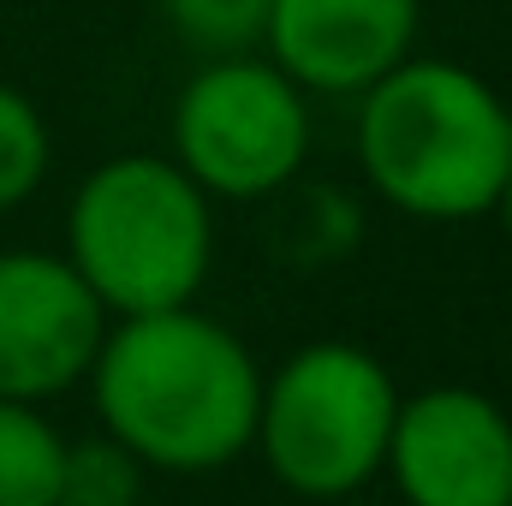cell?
Masks as SVG:
<instances>
[{
    "instance_id": "obj_12",
    "label": "cell",
    "mask_w": 512,
    "mask_h": 506,
    "mask_svg": "<svg viewBox=\"0 0 512 506\" xmlns=\"http://www.w3.org/2000/svg\"><path fill=\"white\" fill-rule=\"evenodd\" d=\"M149 483V465L120 447L108 429L96 435H66V465H60V506H137Z\"/></svg>"
},
{
    "instance_id": "obj_14",
    "label": "cell",
    "mask_w": 512,
    "mask_h": 506,
    "mask_svg": "<svg viewBox=\"0 0 512 506\" xmlns=\"http://www.w3.org/2000/svg\"><path fill=\"white\" fill-rule=\"evenodd\" d=\"M501 227H507V239H512V167H507V179H501V197H495V209H489Z\"/></svg>"
},
{
    "instance_id": "obj_4",
    "label": "cell",
    "mask_w": 512,
    "mask_h": 506,
    "mask_svg": "<svg viewBox=\"0 0 512 506\" xmlns=\"http://www.w3.org/2000/svg\"><path fill=\"white\" fill-rule=\"evenodd\" d=\"M393 411L399 381L370 346L304 340L262 370L251 453L292 501H352L382 477Z\"/></svg>"
},
{
    "instance_id": "obj_13",
    "label": "cell",
    "mask_w": 512,
    "mask_h": 506,
    "mask_svg": "<svg viewBox=\"0 0 512 506\" xmlns=\"http://www.w3.org/2000/svg\"><path fill=\"white\" fill-rule=\"evenodd\" d=\"M155 6H161L167 30L209 60V54H251V48H262V24H268L274 0H155Z\"/></svg>"
},
{
    "instance_id": "obj_3",
    "label": "cell",
    "mask_w": 512,
    "mask_h": 506,
    "mask_svg": "<svg viewBox=\"0 0 512 506\" xmlns=\"http://www.w3.org/2000/svg\"><path fill=\"white\" fill-rule=\"evenodd\" d=\"M60 256L108 316L197 304L215 268V203L173 155H108L66 197Z\"/></svg>"
},
{
    "instance_id": "obj_6",
    "label": "cell",
    "mask_w": 512,
    "mask_h": 506,
    "mask_svg": "<svg viewBox=\"0 0 512 506\" xmlns=\"http://www.w3.org/2000/svg\"><path fill=\"white\" fill-rule=\"evenodd\" d=\"M382 477L399 506H512V411L471 381L399 393Z\"/></svg>"
},
{
    "instance_id": "obj_8",
    "label": "cell",
    "mask_w": 512,
    "mask_h": 506,
    "mask_svg": "<svg viewBox=\"0 0 512 506\" xmlns=\"http://www.w3.org/2000/svg\"><path fill=\"white\" fill-rule=\"evenodd\" d=\"M423 0H274L262 54L304 90L352 102L417 54Z\"/></svg>"
},
{
    "instance_id": "obj_2",
    "label": "cell",
    "mask_w": 512,
    "mask_h": 506,
    "mask_svg": "<svg viewBox=\"0 0 512 506\" xmlns=\"http://www.w3.org/2000/svg\"><path fill=\"white\" fill-rule=\"evenodd\" d=\"M352 149L364 191L405 221H483L512 167V102L465 60L405 54L352 96Z\"/></svg>"
},
{
    "instance_id": "obj_15",
    "label": "cell",
    "mask_w": 512,
    "mask_h": 506,
    "mask_svg": "<svg viewBox=\"0 0 512 506\" xmlns=\"http://www.w3.org/2000/svg\"><path fill=\"white\" fill-rule=\"evenodd\" d=\"M328 506H399V501H376V495H352V501H328Z\"/></svg>"
},
{
    "instance_id": "obj_9",
    "label": "cell",
    "mask_w": 512,
    "mask_h": 506,
    "mask_svg": "<svg viewBox=\"0 0 512 506\" xmlns=\"http://www.w3.org/2000/svg\"><path fill=\"white\" fill-rule=\"evenodd\" d=\"M66 429L48 405L0 399V506H60Z\"/></svg>"
},
{
    "instance_id": "obj_11",
    "label": "cell",
    "mask_w": 512,
    "mask_h": 506,
    "mask_svg": "<svg viewBox=\"0 0 512 506\" xmlns=\"http://www.w3.org/2000/svg\"><path fill=\"white\" fill-rule=\"evenodd\" d=\"M54 173V131L30 90L0 78V215L24 209Z\"/></svg>"
},
{
    "instance_id": "obj_10",
    "label": "cell",
    "mask_w": 512,
    "mask_h": 506,
    "mask_svg": "<svg viewBox=\"0 0 512 506\" xmlns=\"http://www.w3.org/2000/svg\"><path fill=\"white\" fill-rule=\"evenodd\" d=\"M286 209H280V227H274V245L286 262L298 268H322V262H340V256L358 251V233H364V215L358 203L340 191V185H286L280 191Z\"/></svg>"
},
{
    "instance_id": "obj_5",
    "label": "cell",
    "mask_w": 512,
    "mask_h": 506,
    "mask_svg": "<svg viewBox=\"0 0 512 506\" xmlns=\"http://www.w3.org/2000/svg\"><path fill=\"white\" fill-rule=\"evenodd\" d=\"M167 143L209 203H256L304 179L316 120L268 54H209L173 96Z\"/></svg>"
},
{
    "instance_id": "obj_7",
    "label": "cell",
    "mask_w": 512,
    "mask_h": 506,
    "mask_svg": "<svg viewBox=\"0 0 512 506\" xmlns=\"http://www.w3.org/2000/svg\"><path fill=\"white\" fill-rule=\"evenodd\" d=\"M108 322L60 251H0V399L48 405L84 387Z\"/></svg>"
},
{
    "instance_id": "obj_1",
    "label": "cell",
    "mask_w": 512,
    "mask_h": 506,
    "mask_svg": "<svg viewBox=\"0 0 512 506\" xmlns=\"http://www.w3.org/2000/svg\"><path fill=\"white\" fill-rule=\"evenodd\" d=\"M84 387L96 429L161 477H209L251 453L262 364L197 304L114 316Z\"/></svg>"
}]
</instances>
